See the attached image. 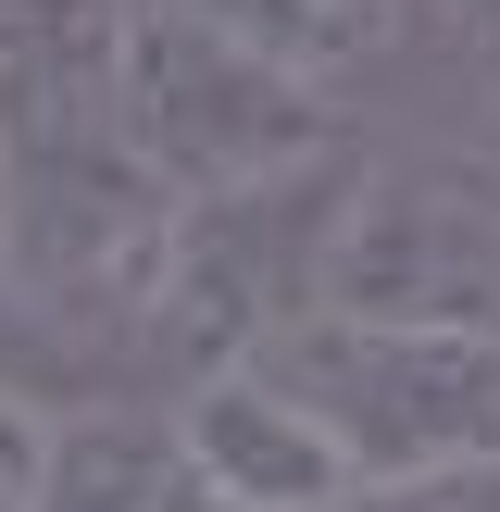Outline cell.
I'll use <instances>...</instances> for the list:
<instances>
[{"label": "cell", "mask_w": 500, "mask_h": 512, "mask_svg": "<svg viewBox=\"0 0 500 512\" xmlns=\"http://www.w3.org/2000/svg\"><path fill=\"white\" fill-rule=\"evenodd\" d=\"M175 188L113 100L63 113H0V313L63 363H125L163 338V275H175Z\"/></svg>", "instance_id": "6da1fadb"}, {"label": "cell", "mask_w": 500, "mask_h": 512, "mask_svg": "<svg viewBox=\"0 0 500 512\" xmlns=\"http://www.w3.org/2000/svg\"><path fill=\"white\" fill-rule=\"evenodd\" d=\"M250 363L363 463V500H488L500 475V325L488 313H363L300 300Z\"/></svg>", "instance_id": "7a4b0ae2"}, {"label": "cell", "mask_w": 500, "mask_h": 512, "mask_svg": "<svg viewBox=\"0 0 500 512\" xmlns=\"http://www.w3.org/2000/svg\"><path fill=\"white\" fill-rule=\"evenodd\" d=\"M113 125L200 200V188H238V175L338 150V88L300 75L288 50L188 13V0H138L125 50H113Z\"/></svg>", "instance_id": "3957f363"}, {"label": "cell", "mask_w": 500, "mask_h": 512, "mask_svg": "<svg viewBox=\"0 0 500 512\" xmlns=\"http://www.w3.org/2000/svg\"><path fill=\"white\" fill-rule=\"evenodd\" d=\"M313 300L363 313H488L500 325V163L488 150H388L338 188Z\"/></svg>", "instance_id": "277c9868"}, {"label": "cell", "mask_w": 500, "mask_h": 512, "mask_svg": "<svg viewBox=\"0 0 500 512\" xmlns=\"http://www.w3.org/2000/svg\"><path fill=\"white\" fill-rule=\"evenodd\" d=\"M175 438H188V475H200L213 512H338V500H363V463H350L313 425V400H288L250 350H225V363L188 375Z\"/></svg>", "instance_id": "5b68a950"}, {"label": "cell", "mask_w": 500, "mask_h": 512, "mask_svg": "<svg viewBox=\"0 0 500 512\" xmlns=\"http://www.w3.org/2000/svg\"><path fill=\"white\" fill-rule=\"evenodd\" d=\"M50 500H138V512L200 500L175 413H150V400H88V413H63L50 425Z\"/></svg>", "instance_id": "8992f818"}, {"label": "cell", "mask_w": 500, "mask_h": 512, "mask_svg": "<svg viewBox=\"0 0 500 512\" xmlns=\"http://www.w3.org/2000/svg\"><path fill=\"white\" fill-rule=\"evenodd\" d=\"M138 0H0V113L113 100V50Z\"/></svg>", "instance_id": "52a82bcc"}, {"label": "cell", "mask_w": 500, "mask_h": 512, "mask_svg": "<svg viewBox=\"0 0 500 512\" xmlns=\"http://www.w3.org/2000/svg\"><path fill=\"white\" fill-rule=\"evenodd\" d=\"M188 13H213V25H238V38L288 50L300 75H325V88H350L375 50H400L413 0H188Z\"/></svg>", "instance_id": "ba28073f"}, {"label": "cell", "mask_w": 500, "mask_h": 512, "mask_svg": "<svg viewBox=\"0 0 500 512\" xmlns=\"http://www.w3.org/2000/svg\"><path fill=\"white\" fill-rule=\"evenodd\" d=\"M50 425H63V400L0 388V512H38L50 500Z\"/></svg>", "instance_id": "9c48e42d"}, {"label": "cell", "mask_w": 500, "mask_h": 512, "mask_svg": "<svg viewBox=\"0 0 500 512\" xmlns=\"http://www.w3.org/2000/svg\"><path fill=\"white\" fill-rule=\"evenodd\" d=\"M450 13H500V0H450Z\"/></svg>", "instance_id": "30bf717a"}]
</instances>
